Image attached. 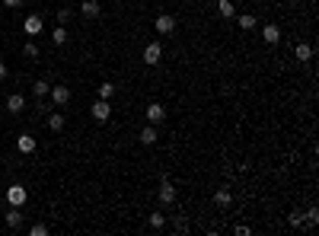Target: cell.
Segmentation results:
<instances>
[{
  "label": "cell",
  "mask_w": 319,
  "mask_h": 236,
  "mask_svg": "<svg viewBox=\"0 0 319 236\" xmlns=\"http://www.w3.org/2000/svg\"><path fill=\"white\" fill-rule=\"evenodd\" d=\"M26 201H29V192H26V188H22L19 182L7 188V204H10V208H22Z\"/></svg>",
  "instance_id": "1"
},
{
  "label": "cell",
  "mask_w": 319,
  "mask_h": 236,
  "mask_svg": "<svg viewBox=\"0 0 319 236\" xmlns=\"http://www.w3.org/2000/svg\"><path fill=\"white\" fill-rule=\"evenodd\" d=\"M160 57H163V45L160 42H147L144 45V61H147V67H157Z\"/></svg>",
  "instance_id": "2"
},
{
  "label": "cell",
  "mask_w": 319,
  "mask_h": 236,
  "mask_svg": "<svg viewBox=\"0 0 319 236\" xmlns=\"http://www.w3.org/2000/svg\"><path fill=\"white\" fill-rule=\"evenodd\" d=\"M153 29H157L160 35H172L176 32V16L172 13H160L157 22H153Z\"/></svg>",
  "instance_id": "3"
},
{
  "label": "cell",
  "mask_w": 319,
  "mask_h": 236,
  "mask_svg": "<svg viewBox=\"0 0 319 236\" xmlns=\"http://www.w3.org/2000/svg\"><path fill=\"white\" fill-rule=\"evenodd\" d=\"M7 112L10 115H22L26 112V96H22V93H10L7 96Z\"/></svg>",
  "instance_id": "4"
},
{
  "label": "cell",
  "mask_w": 319,
  "mask_h": 236,
  "mask_svg": "<svg viewBox=\"0 0 319 236\" xmlns=\"http://www.w3.org/2000/svg\"><path fill=\"white\" fill-rule=\"evenodd\" d=\"M90 112H93V118H96V122H109V118H112V105H109V99H96Z\"/></svg>",
  "instance_id": "5"
},
{
  "label": "cell",
  "mask_w": 319,
  "mask_h": 236,
  "mask_svg": "<svg viewBox=\"0 0 319 236\" xmlns=\"http://www.w3.org/2000/svg\"><path fill=\"white\" fill-rule=\"evenodd\" d=\"M147 122L150 125L166 122V109H163V102H147Z\"/></svg>",
  "instance_id": "6"
},
{
  "label": "cell",
  "mask_w": 319,
  "mask_h": 236,
  "mask_svg": "<svg viewBox=\"0 0 319 236\" xmlns=\"http://www.w3.org/2000/svg\"><path fill=\"white\" fill-rule=\"evenodd\" d=\"M157 198H160L163 204H172V201H176V185H172L169 179H163L160 188H157Z\"/></svg>",
  "instance_id": "7"
},
{
  "label": "cell",
  "mask_w": 319,
  "mask_h": 236,
  "mask_svg": "<svg viewBox=\"0 0 319 236\" xmlns=\"http://www.w3.org/2000/svg\"><path fill=\"white\" fill-rule=\"evenodd\" d=\"M22 220H26V214H22V208H10L7 214H4V223L10 230H19L22 227Z\"/></svg>",
  "instance_id": "8"
},
{
  "label": "cell",
  "mask_w": 319,
  "mask_h": 236,
  "mask_svg": "<svg viewBox=\"0 0 319 236\" xmlns=\"http://www.w3.org/2000/svg\"><path fill=\"white\" fill-rule=\"evenodd\" d=\"M42 29H45V22H42L39 13L26 16V22H22V32H26V35H42Z\"/></svg>",
  "instance_id": "9"
},
{
  "label": "cell",
  "mask_w": 319,
  "mask_h": 236,
  "mask_svg": "<svg viewBox=\"0 0 319 236\" xmlns=\"http://www.w3.org/2000/svg\"><path fill=\"white\" fill-rule=\"evenodd\" d=\"M35 147H39V140H35L32 134H19L16 137V150L26 153V157H29V153H35Z\"/></svg>",
  "instance_id": "10"
},
{
  "label": "cell",
  "mask_w": 319,
  "mask_h": 236,
  "mask_svg": "<svg viewBox=\"0 0 319 236\" xmlns=\"http://www.w3.org/2000/svg\"><path fill=\"white\" fill-rule=\"evenodd\" d=\"M157 140H160V134H157V125H144V131H140V144H144V147H150V144H157Z\"/></svg>",
  "instance_id": "11"
},
{
  "label": "cell",
  "mask_w": 319,
  "mask_h": 236,
  "mask_svg": "<svg viewBox=\"0 0 319 236\" xmlns=\"http://www.w3.org/2000/svg\"><path fill=\"white\" fill-rule=\"evenodd\" d=\"M294 57L303 64V61H313V45L310 42H297V48H294Z\"/></svg>",
  "instance_id": "12"
},
{
  "label": "cell",
  "mask_w": 319,
  "mask_h": 236,
  "mask_svg": "<svg viewBox=\"0 0 319 236\" xmlns=\"http://www.w3.org/2000/svg\"><path fill=\"white\" fill-rule=\"evenodd\" d=\"M48 96L54 99V105H67L70 102V86H51Z\"/></svg>",
  "instance_id": "13"
},
{
  "label": "cell",
  "mask_w": 319,
  "mask_h": 236,
  "mask_svg": "<svg viewBox=\"0 0 319 236\" xmlns=\"http://www.w3.org/2000/svg\"><path fill=\"white\" fill-rule=\"evenodd\" d=\"M262 39H265V45H278L281 42V29L275 26V22H268V26L262 29Z\"/></svg>",
  "instance_id": "14"
},
{
  "label": "cell",
  "mask_w": 319,
  "mask_h": 236,
  "mask_svg": "<svg viewBox=\"0 0 319 236\" xmlns=\"http://www.w3.org/2000/svg\"><path fill=\"white\" fill-rule=\"evenodd\" d=\"M214 204L217 208H230L233 204V192H230V188H217V192H214Z\"/></svg>",
  "instance_id": "15"
},
{
  "label": "cell",
  "mask_w": 319,
  "mask_h": 236,
  "mask_svg": "<svg viewBox=\"0 0 319 236\" xmlns=\"http://www.w3.org/2000/svg\"><path fill=\"white\" fill-rule=\"evenodd\" d=\"M80 13H83L86 19H96V16L102 13V10H99V4H96V0H83V4H80Z\"/></svg>",
  "instance_id": "16"
},
{
  "label": "cell",
  "mask_w": 319,
  "mask_h": 236,
  "mask_svg": "<svg viewBox=\"0 0 319 236\" xmlns=\"http://www.w3.org/2000/svg\"><path fill=\"white\" fill-rule=\"evenodd\" d=\"M236 26H240V29H246V32H252V29L258 26V19H255L252 13H240V16H236Z\"/></svg>",
  "instance_id": "17"
},
{
  "label": "cell",
  "mask_w": 319,
  "mask_h": 236,
  "mask_svg": "<svg viewBox=\"0 0 319 236\" xmlns=\"http://www.w3.org/2000/svg\"><path fill=\"white\" fill-rule=\"evenodd\" d=\"M48 93H51V83H48V80H35V83H32V96H35V99H45Z\"/></svg>",
  "instance_id": "18"
},
{
  "label": "cell",
  "mask_w": 319,
  "mask_h": 236,
  "mask_svg": "<svg viewBox=\"0 0 319 236\" xmlns=\"http://www.w3.org/2000/svg\"><path fill=\"white\" fill-rule=\"evenodd\" d=\"M217 13L223 19H233L236 16V7H233V0H217Z\"/></svg>",
  "instance_id": "19"
},
{
  "label": "cell",
  "mask_w": 319,
  "mask_h": 236,
  "mask_svg": "<svg viewBox=\"0 0 319 236\" xmlns=\"http://www.w3.org/2000/svg\"><path fill=\"white\" fill-rule=\"evenodd\" d=\"M147 223H150L153 230H163V227H166V214H160V211H153V214L147 217Z\"/></svg>",
  "instance_id": "20"
},
{
  "label": "cell",
  "mask_w": 319,
  "mask_h": 236,
  "mask_svg": "<svg viewBox=\"0 0 319 236\" xmlns=\"http://www.w3.org/2000/svg\"><path fill=\"white\" fill-rule=\"evenodd\" d=\"M48 128H51V131H64V115L61 112H51L48 115Z\"/></svg>",
  "instance_id": "21"
},
{
  "label": "cell",
  "mask_w": 319,
  "mask_h": 236,
  "mask_svg": "<svg viewBox=\"0 0 319 236\" xmlns=\"http://www.w3.org/2000/svg\"><path fill=\"white\" fill-rule=\"evenodd\" d=\"M67 39H70V35H67L64 26H57V29L51 32V42H54V45H67Z\"/></svg>",
  "instance_id": "22"
},
{
  "label": "cell",
  "mask_w": 319,
  "mask_h": 236,
  "mask_svg": "<svg viewBox=\"0 0 319 236\" xmlns=\"http://www.w3.org/2000/svg\"><path fill=\"white\" fill-rule=\"evenodd\" d=\"M96 93H99V99H112L115 96V83H99Z\"/></svg>",
  "instance_id": "23"
},
{
  "label": "cell",
  "mask_w": 319,
  "mask_h": 236,
  "mask_svg": "<svg viewBox=\"0 0 319 236\" xmlns=\"http://www.w3.org/2000/svg\"><path fill=\"white\" fill-rule=\"evenodd\" d=\"M287 223H291V227H303V211H291Z\"/></svg>",
  "instance_id": "24"
},
{
  "label": "cell",
  "mask_w": 319,
  "mask_h": 236,
  "mask_svg": "<svg viewBox=\"0 0 319 236\" xmlns=\"http://www.w3.org/2000/svg\"><path fill=\"white\" fill-rule=\"evenodd\" d=\"M22 54H26V57H39V45H35V42H26V45H22Z\"/></svg>",
  "instance_id": "25"
},
{
  "label": "cell",
  "mask_w": 319,
  "mask_h": 236,
  "mask_svg": "<svg viewBox=\"0 0 319 236\" xmlns=\"http://www.w3.org/2000/svg\"><path fill=\"white\" fill-rule=\"evenodd\" d=\"M29 233H32V236H45V233H48V227H45V223H32Z\"/></svg>",
  "instance_id": "26"
},
{
  "label": "cell",
  "mask_w": 319,
  "mask_h": 236,
  "mask_svg": "<svg viewBox=\"0 0 319 236\" xmlns=\"http://www.w3.org/2000/svg\"><path fill=\"white\" fill-rule=\"evenodd\" d=\"M57 26H67V19H70V10H57Z\"/></svg>",
  "instance_id": "27"
},
{
  "label": "cell",
  "mask_w": 319,
  "mask_h": 236,
  "mask_svg": "<svg viewBox=\"0 0 319 236\" xmlns=\"http://www.w3.org/2000/svg\"><path fill=\"white\" fill-rule=\"evenodd\" d=\"M172 227H176V230H179V233H185V230H188V223H185L182 217H176V223H172Z\"/></svg>",
  "instance_id": "28"
},
{
  "label": "cell",
  "mask_w": 319,
  "mask_h": 236,
  "mask_svg": "<svg viewBox=\"0 0 319 236\" xmlns=\"http://www.w3.org/2000/svg\"><path fill=\"white\" fill-rule=\"evenodd\" d=\"M0 4H4V7H10V10H16V7L22 4V0H0Z\"/></svg>",
  "instance_id": "29"
},
{
  "label": "cell",
  "mask_w": 319,
  "mask_h": 236,
  "mask_svg": "<svg viewBox=\"0 0 319 236\" xmlns=\"http://www.w3.org/2000/svg\"><path fill=\"white\" fill-rule=\"evenodd\" d=\"M7 74H10V70H7V64L0 61V80H7Z\"/></svg>",
  "instance_id": "30"
}]
</instances>
